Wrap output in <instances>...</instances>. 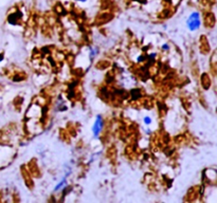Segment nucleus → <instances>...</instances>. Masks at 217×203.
I'll use <instances>...</instances> for the list:
<instances>
[{
	"label": "nucleus",
	"mask_w": 217,
	"mask_h": 203,
	"mask_svg": "<svg viewBox=\"0 0 217 203\" xmlns=\"http://www.w3.org/2000/svg\"><path fill=\"white\" fill-rule=\"evenodd\" d=\"M200 25V17L197 12H194L190 15L189 19H187V27L191 31H195L199 28Z\"/></svg>",
	"instance_id": "nucleus-1"
},
{
	"label": "nucleus",
	"mask_w": 217,
	"mask_h": 203,
	"mask_svg": "<svg viewBox=\"0 0 217 203\" xmlns=\"http://www.w3.org/2000/svg\"><path fill=\"white\" fill-rule=\"evenodd\" d=\"M102 127H103L102 117H100V115H98L95 120V123H94V125H93V127H92V131H93L94 136H98V135H99V133L101 132V130H102Z\"/></svg>",
	"instance_id": "nucleus-2"
},
{
	"label": "nucleus",
	"mask_w": 217,
	"mask_h": 203,
	"mask_svg": "<svg viewBox=\"0 0 217 203\" xmlns=\"http://www.w3.org/2000/svg\"><path fill=\"white\" fill-rule=\"evenodd\" d=\"M78 1H86V0H78Z\"/></svg>",
	"instance_id": "nucleus-4"
},
{
	"label": "nucleus",
	"mask_w": 217,
	"mask_h": 203,
	"mask_svg": "<svg viewBox=\"0 0 217 203\" xmlns=\"http://www.w3.org/2000/svg\"><path fill=\"white\" fill-rule=\"evenodd\" d=\"M144 122H145V124H150L152 120H150L149 117H145V120H144Z\"/></svg>",
	"instance_id": "nucleus-3"
}]
</instances>
